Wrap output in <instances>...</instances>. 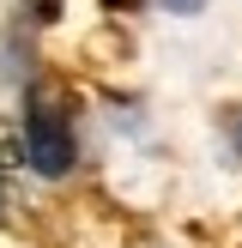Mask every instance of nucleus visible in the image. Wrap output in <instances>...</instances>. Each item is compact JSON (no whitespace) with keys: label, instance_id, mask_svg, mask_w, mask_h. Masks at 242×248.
Segmentation results:
<instances>
[{"label":"nucleus","instance_id":"f257e3e1","mask_svg":"<svg viewBox=\"0 0 242 248\" xmlns=\"http://www.w3.org/2000/svg\"><path fill=\"white\" fill-rule=\"evenodd\" d=\"M24 157L36 176H67L73 170V127L55 103H36L24 115Z\"/></svg>","mask_w":242,"mask_h":248},{"label":"nucleus","instance_id":"f03ea898","mask_svg":"<svg viewBox=\"0 0 242 248\" xmlns=\"http://www.w3.org/2000/svg\"><path fill=\"white\" fill-rule=\"evenodd\" d=\"M169 12H182V18H194V12H206V0H164Z\"/></svg>","mask_w":242,"mask_h":248},{"label":"nucleus","instance_id":"7ed1b4c3","mask_svg":"<svg viewBox=\"0 0 242 248\" xmlns=\"http://www.w3.org/2000/svg\"><path fill=\"white\" fill-rule=\"evenodd\" d=\"M236 140H242V121H236Z\"/></svg>","mask_w":242,"mask_h":248}]
</instances>
